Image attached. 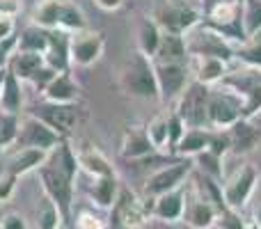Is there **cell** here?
Wrapping results in <instances>:
<instances>
[{
	"instance_id": "6da1fadb",
	"label": "cell",
	"mask_w": 261,
	"mask_h": 229,
	"mask_svg": "<svg viewBox=\"0 0 261 229\" xmlns=\"http://www.w3.org/2000/svg\"><path fill=\"white\" fill-rule=\"evenodd\" d=\"M78 156L76 149L64 138L53 151H48L46 163L39 167V179L44 195L60 209L64 222H71V209H73V190H76V176H78Z\"/></svg>"
},
{
	"instance_id": "f35d334b",
	"label": "cell",
	"mask_w": 261,
	"mask_h": 229,
	"mask_svg": "<svg viewBox=\"0 0 261 229\" xmlns=\"http://www.w3.org/2000/svg\"><path fill=\"white\" fill-rule=\"evenodd\" d=\"M186 121L181 119L179 115L172 110L170 115H167V131H170V151H174V147L179 144V140L184 138V133H186Z\"/></svg>"
},
{
	"instance_id": "52a82bcc",
	"label": "cell",
	"mask_w": 261,
	"mask_h": 229,
	"mask_svg": "<svg viewBox=\"0 0 261 229\" xmlns=\"http://www.w3.org/2000/svg\"><path fill=\"white\" fill-rule=\"evenodd\" d=\"M243 117V99L231 87L222 85L211 90L206 106L208 129H229Z\"/></svg>"
},
{
	"instance_id": "9c48e42d",
	"label": "cell",
	"mask_w": 261,
	"mask_h": 229,
	"mask_svg": "<svg viewBox=\"0 0 261 229\" xmlns=\"http://www.w3.org/2000/svg\"><path fill=\"white\" fill-rule=\"evenodd\" d=\"M151 207H153V199H147V197L140 199L130 188H119V195L110 211H113L115 225L135 229V227H142L144 218L151 216Z\"/></svg>"
},
{
	"instance_id": "8d00e7d4",
	"label": "cell",
	"mask_w": 261,
	"mask_h": 229,
	"mask_svg": "<svg viewBox=\"0 0 261 229\" xmlns=\"http://www.w3.org/2000/svg\"><path fill=\"white\" fill-rule=\"evenodd\" d=\"M208 151L225 158L231 151V135L229 129H211V140H208Z\"/></svg>"
},
{
	"instance_id": "f1b7e54d",
	"label": "cell",
	"mask_w": 261,
	"mask_h": 229,
	"mask_svg": "<svg viewBox=\"0 0 261 229\" xmlns=\"http://www.w3.org/2000/svg\"><path fill=\"white\" fill-rule=\"evenodd\" d=\"M161 35H163V30L158 28V23L153 21L151 16H142V21H140V28H138L140 53L153 58V55H156V50H158V44H161Z\"/></svg>"
},
{
	"instance_id": "3957f363",
	"label": "cell",
	"mask_w": 261,
	"mask_h": 229,
	"mask_svg": "<svg viewBox=\"0 0 261 229\" xmlns=\"http://www.w3.org/2000/svg\"><path fill=\"white\" fill-rule=\"evenodd\" d=\"M119 87L126 94L138 96V99H161L153 60L149 55L140 53V50L130 55L126 67L119 73Z\"/></svg>"
},
{
	"instance_id": "ab89813d",
	"label": "cell",
	"mask_w": 261,
	"mask_h": 229,
	"mask_svg": "<svg viewBox=\"0 0 261 229\" xmlns=\"http://www.w3.org/2000/svg\"><path fill=\"white\" fill-rule=\"evenodd\" d=\"M216 225L220 229H248L243 222V218H241V213L234 211V209H229V207H225L220 213H218Z\"/></svg>"
},
{
	"instance_id": "83f0119b",
	"label": "cell",
	"mask_w": 261,
	"mask_h": 229,
	"mask_svg": "<svg viewBox=\"0 0 261 229\" xmlns=\"http://www.w3.org/2000/svg\"><path fill=\"white\" fill-rule=\"evenodd\" d=\"M208 140H211V129H186L184 138H181L179 144L174 147V154L193 158V156H197V154L206 151Z\"/></svg>"
},
{
	"instance_id": "f907efd6",
	"label": "cell",
	"mask_w": 261,
	"mask_h": 229,
	"mask_svg": "<svg viewBox=\"0 0 261 229\" xmlns=\"http://www.w3.org/2000/svg\"><path fill=\"white\" fill-rule=\"evenodd\" d=\"M5 73H7V67L0 69V94H3V83H5Z\"/></svg>"
},
{
	"instance_id": "f546056e",
	"label": "cell",
	"mask_w": 261,
	"mask_h": 229,
	"mask_svg": "<svg viewBox=\"0 0 261 229\" xmlns=\"http://www.w3.org/2000/svg\"><path fill=\"white\" fill-rule=\"evenodd\" d=\"M48 48V30L39 26H28L25 30L18 35L16 50H30V53H46Z\"/></svg>"
},
{
	"instance_id": "d6a6232c",
	"label": "cell",
	"mask_w": 261,
	"mask_h": 229,
	"mask_svg": "<svg viewBox=\"0 0 261 229\" xmlns=\"http://www.w3.org/2000/svg\"><path fill=\"white\" fill-rule=\"evenodd\" d=\"M147 135L156 151H165L170 147V131H167V115H156L147 124Z\"/></svg>"
},
{
	"instance_id": "f6af8a7d",
	"label": "cell",
	"mask_w": 261,
	"mask_h": 229,
	"mask_svg": "<svg viewBox=\"0 0 261 229\" xmlns=\"http://www.w3.org/2000/svg\"><path fill=\"white\" fill-rule=\"evenodd\" d=\"M0 225H3V229H28V222L21 213H5L0 218Z\"/></svg>"
},
{
	"instance_id": "8992f818",
	"label": "cell",
	"mask_w": 261,
	"mask_h": 229,
	"mask_svg": "<svg viewBox=\"0 0 261 229\" xmlns=\"http://www.w3.org/2000/svg\"><path fill=\"white\" fill-rule=\"evenodd\" d=\"M208 94H211L208 85H204L199 81H190L184 87V92L176 96L179 101H176L174 113L186 121L188 129H208V119H206Z\"/></svg>"
},
{
	"instance_id": "816d5d0a",
	"label": "cell",
	"mask_w": 261,
	"mask_h": 229,
	"mask_svg": "<svg viewBox=\"0 0 261 229\" xmlns=\"http://www.w3.org/2000/svg\"><path fill=\"white\" fill-rule=\"evenodd\" d=\"M135 229H142V227H135Z\"/></svg>"
},
{
	"instance_id": "681fc988",
	"label": "cell",
	"mask_w": 261,
	"mask_h": 229,
	"mask_svg": "<svg viewBox=\"0 0 261 229\" xmlns=\"http://www.w3.org/2000/svg\"><path fill=\"white\" fill-rule=\"evenodd\" d=\"M254 222H257V229H261V204L257 207V211H254Z\"/></svg>"
},
{
	"instance_id": "603a6c76",
	"label": "cell",
	"mask_w": 261,
	"mask_h": 229,
	"mask_svg": "<svg viewBox=\"0 0 261 229\" xmlns=\"http://www.w3.org/2000/svg\"><path fill=\"white\" fill-rule=\"evenodd\" d=\"M184 218L193 229H208L218 220V207L208 197H197L193 202H186Z\"/></svg>"
},
{
	"instance_id": "60d3db41",
	"label": "cell",
	"mask_w": 261,
	"mask_h": 229,
	"mask_svg": "<svg viewBox=\"0 0 261 229\" xmlns=\"http://www.w3.org/2000/svg\"><path fill=\"white\" fill-rule=\"evenodd\" d=\"M58 73H60V71H55L53 67H48V64H44V67H41L39 71H37L35 76L30 78V83H32V87H35V90L39 92V94H44V90L50 85V81H53V78L58 76Z\"/></svg>"
},
{
	"instance_id": "7c38bea8",
	"label": "cell",
	"mask_w": 261,
	"mask_h": 229,
	"mask_svg": "<svg viewBox=\"0 0 261 229\" xmlns=\"http://www.w3.org/2000/svg\"><path fill=\"white\" fill-rule=\"evenodd\" d=\"M257 184H259V170L252 165V163H245V165L239 167V172L227 181L225 188H222L225 204L229 209H234V211L243 209L245 204L250 202V197H252Z\"/></svg>"
},
{
	"instance_id": "c3c4849f",
	"label": "cell",
	"mask_w": 261,
	"mask_h": 229,
	"mask_svg": "<svg viewBox=\"0 0 261 229\" xmlns=\"http://www.w3.org/2000/svg\"><path fill=\"white\" fill-rule=\"evenodd\" d=\"M94 3L99 5L103 12H117V9L124 5V0H94Z\"/></svg>"
},
{
	"instance_id": "cb8c5ba5",
	"label": "cell",
	"mask_w": 261,
	"mask_h": 229,
	"mask_svg": "<svg viewBox=\"0 0 261 229\" xmlns=\"http://www.w3.org/2000/svg\"><path fill=\"white\" fill-rule=\"evenodd\" d=\"M76 156H78V165H81V170H85L92 179H96V176L115 174L113 163L108 161V156H106L101 149H96V147L76 149Z\"/></svg>"
},
{
	"instance_id": "484cf974",
	"label": "cell",
	"mask_w": 261,
	"mask_h": 229,
	"mask_svg": "<svg viewBox=\"0 0 261 229\" xmlns=\"http://www.w3.org/2000/svg\"><path fill=\"white\" fill-rule=\"evenodd\" d=\"M90 197L92 202L99 209H113L115 199L119 195V179L117 174H108V176H96L90 186Z\"/></svg>"
},
{
	"instance_id": "d6986e66",
	"label": "cell",
	"mask_w": 261,
	"mask_h": 229,
	"mask_svg": "<svg viewBox=\"0 0 261 229\" xmlns=\"http://www.w3.org/2000/svg\"><path fill=\"white\" fill-rule=\"evenodd\" d=\"M186 211V190L184 186L176 190H170V193L161 195V197L153 199V207H151V216L158 218L163 222H176L184 218Z\"/></svg>"
},
{
	"instance_id": "30bf717a",
	"label": "cell",
	"mask_w": 261,
	"mask_h": 229,
	"mask_svg": "<svg viewBox=\"0 0 261 229\" xmlns=\"http://www.w3.org/2000/svg\"><path fill=\"white\" fill-rule=\"evenodd\" d=\"M64 138H60L50 126H46L41 119L32 115H21V126H18V138L14 147H28V149H44L53 151Z\"/></svg>"
},
{
	"instance_id": "7402d4cb",
	"label": "cell",
	"mask_w": 261,
	"mask_h": 229,
	"mask_svg": "<svg viewBox=\"0 0 261 229\" xmlns=\"http://www.w3.org/2000/svg\"><path fill=\"white\" fill-rule=\"evenodd\" d=\"M188 48H186L184 35H174V32H163L158 50L153 55V62H174V64H188Z\"/></svg>"
},
{
	"instance_id": "8fae6325",
	"label": "cell",
	"mask_w": 261,
	"mask_h": 229,
	"mask_svg": "<svg viewBox=\"0 0 261 229\" xmlns=\"http://www.w3.org/2000/svg\"><path fill=\"white\" fill-rule=\"evenodd\" d=\"M190 170H193V163L186 158V161L172 163V165L153 172L147 179V184H144V197L156 199V197H161V195L170 193V190L181 188V186L186 184V179L190 176Z\"/></svg>"
},
{
	"instance_id": "e575fe53",
	"label": "cell",
	"mask_w": 261,
	"mask_h": 229,
	"mask_svg": "<svg viewBox=\"0 0 261 229\" xmlns=\"http://www.w3.org/2000/svg\"><path fill=\"white\" fill-rule=\"evenodd\" d=\"M62 222H64V218L60 213V209L46 197L39 213H37V229H60Z\"/></svg>"
},
{
	"instance_id": "44dd1931",
	"label": "cell",
	"mask_w": 261,
	"mask_h": 229,
	"mask_svg": "<svg viewBox=\"0 0 261 229\" xmlns=\"http://www.w3.org/2000/svg\"><path fill=\"white\" fill-rule=\"evenodd\" d=\"M41 96H44V101H50V104H76L78 96H81V87H78V83L73 81L69 71H60Z\"/></svg>"
},
{
	"instance_id": "4316f807",
	"label": "cell",
	"mask_w": 261,
	"mask_h": 229,
	"mask_svg": "<svg viewBox=\"0 0 261 229\" xmlns=\"http://www.w3.org/2000/svg\"><path fill=\"white\" fill-rule=\"evenodd\" d=\"M0 110L3 113H12V115L23 113V83L9 69L5 73L3 94H0Z\"/></svg>"
},
{
	"instance_id": "d590c367",
	"label": "cell",
	"mask_w": 261,
	"mask_h": 229,
	"mask_svg": "<svg viewBox=\"0 0 261 229\" xmlns=\"http://www.w3.org/2000/svg\"><path fill=\"white\" fill-rule=\"evenodd\" d=\"M195 158H197V163H199V167H202L204 176H211V179H216V181H220L222 176H225V170H222V158L220 156H216V154H211L206 149V151L197 154Z\"/></svg>"
},
{
	"instance_id": "ffe728a7",
	"label": "cell",
	"mask_w": 261,
	"mask_h": 229,
	"mask_svg": "<svg viewBox=\"0 0 261 229\" xmlns=\"http://www.w3.org/2000/svg\"><path fill=\"white\" fill-rule=\"evenodd\" d=\"M231 135V154H250L261 144V129L252 124V119H243L241 117L234 126H229Z\"/></svg>"
},
{
	"instance_id": "ba28073f",
	"label": "cell",
	"mask_w": 261,
	"mask_h": 229,
	"mask_svg": "<svg viewBox=\"0 0 261 229\" xmlns=\"http://www.w3.org/2000/svg\"><path fill=\"white\" fill-rule=\"evenodd\" d=\"M28 115L41 119L60 138H69L71 131L81 121V108H78V104H50V101H41V104L32 106L28 110Z\"/></svg>"
},
{
	"instance_id": "b9f144b4",
	"label": "cell",
	"mask_w": 261,
	"mask_h": 229,
	"mask_svg": "<svg viewBox=\"0 0 261 229\" xmlns=\"http://www.w3.org/2000/svg\"><path fill=\"white\" fill-rule=\"evenodd\" d=\"M16 176L7 174V172H0V202H9L16 190Z\"/></svg>"
},
{
	"instance_id": "ee69618b",
	"label": "cell",
	"mask_w": 261,
	"mask_h": 229,
	"mask_svg": "<svg viewBox=\"0 0 261 229\" xmlns=\"http://www.w3.org/2000/svg\"><path fill=\"white\" fill-rule=\"evenodd\" d=\"M76 229H106V225L101 218L94 216V213L83 211L81 216L76 218Z\"/></svg>"
},
{
	"instance_id": "5bb4252c",
	"label": "cell",
	"mask_w": 261,
	"mask_h": 229,
	"mask_svg": "<svg viewBox=\"0 0 261 229\" xmlns=\"http://www.w3.org/2000/svg\"><path fill=\"white\" fill-rule=\"evenodd\" d=\"M156 69V81L161 90V99L170 101L184 92V87L190 83L188 64H174V62H153Z\"/></svg>"
},
{
	"instance_id": "bcb514c9",
	"label": "cell",
	"mask_w": 261,
	"mask_h": 229,
	"mask_svg": "<svg viewBox=\"0 0 261 229\" xmlns=\"http://www.w3.org/2000/svg\"><path fill=\"white\" fill-rule=\"evenodd\" d=\"M23 3L21 0H0V16H14L21 12Z\"/></svg>"
},
{
	"instance_id": "74e56055",
	"label": "cell",
	"mask_w": 261,
	"mask_h": 229,
	"mask_svg": "<svg viewBox=\"0 0 261 229\" xmlns=\"http://www.w3.org/2000/svg\"><path fill=\"white\" fill-rule=\"evenodd\" d=\"M261 113V83L243 94V119H252Z\"/></svg>"
},
{
	"instance_id": "e0dca14e",
	"label": "cell",
	"mask_w": 261,
	"mask_h": 229,
	"mask_svg": "<svg viewBox=\"0 0 261 229\" xmlns=\"http://www.w3.org/2000/svg\"><path fill=\"white\" fill-rule=\"evenodd\" d=\"M188 71L193 76V81H199L204 85H218L220 81H225L227 62L218 58H204V55H190L188 58Z\"/></svg>"
},
{
	"instance_id": "7bdbcfd3",
	"label": "cell",
	"mask_w": 261,
	"mask_h": 229,
	"mask_svg": "<svg viewBox=\"0 0 261 229\" xmlns=\"http://www.w3.org/2000/svg\"><path fill=\"white\" fill-rule=\"evenodd\" d=\"M16 44H18V37H9V39H3L0 41V69H5L12 60V55L16 53Z\"/></svg>"
},
{
	"instance_id": "1f68e13d",
	"label": "cell",
	"mask_w": 261,
	"mask_h": 229,
	"mask_svg": "<svg viewBox=\"0 0 261 229\" xmlns=\"http://www.w3.org/2000/svg\"><path fill=\"white\" fill-rule=\"evenodd\" d=\"M234 58L241 60L245 67L259 69V71H261V35L250 37L248 41H243V44L236 46V55H234Z\"/></svg>"
},
{
	"instance_id": "ac0fdd59",
	"label": "cell",
	"mask_w": 261,
	"mask_h": 229,
	"mask_svg": "<svg viewBox=\"0 0 261 229\" xmlns=\"http://www.w3.org/2000/svg\"><path fill=\"white\" fill-rule=\"evenodd\" d=\"M69 46H71V32L60 30V28L58 30H48V48L44 53L46 64L53 67L55 71H69L71 69Z\"/></svg>"
},
{
	"instance_id": "9a60e30c",
	"label": "cell",
	"mask_w": 261,
	"mask_h": 229,
	"mask_svg": "<svg viewBox=\"0 0 261 229\" xmlns=\"http://www.w3.org/2000/svg\"><path fill=\"white\" fill-rule=\"evenodd\" d=\"M153 151L156 149H153L151 140L147 135V126H140V124L126 126L122 138V149H119L122 158H126V161H144Z\"/></svg>"
},
{
	"instance_id": "277c9868",
	"label": "cell",
	"mask_w": 261,
	"mask_h": 229,
	"mask_svg": "<svg viewBox=\"0 0 261 229\" xmlns=\"http://www.w3.org/2000/svg\"><path fill=\"white\" fill-rule=\"evenodd\" d=\"M186 39V48L188 55H204V58H218L222 62H231L236 55V46L229 39L216 32L208 26H195L193 30H188L184 35Z\"/></svg>"
},
{
	"instance_id": "4dcf8cb0",
	"label": "cell",
	"mask_w": 261,
	"mask_h": 229,
	"mask_svg": "<svg viewBox=\"0 0 261 229\" xmlns=\"http://www.w3.org/2000/svg\"><path fill=\"white\" fill-rule=\"evenodd\" d=\"M18 126H21V115L3 113L0 110V154L12 149L18 138Z\"/></svg>"
},
{
	"instance_id": "7a4b0ae2",
	"label": "cell",
	"mask_w": 261,
	"mask_h": 229,
	"mask_svg": "<svg viewBox=\"0 0 261 229\" xmlns=\"http://www.w3.org/2000/svg\"><path fill=\"white\" fill-rule=\"evenodd\" d=\"M32 23L46 30L81 32L87 28L85 14L73 0H37L32 9Z\"/></svg>"
},
{
	"instance_id": "7dc6e473",
	"label": "cell",
	"mask_w": 261,
	"mask_h": 229,
	"mask_svg": "<svg viewBox=\"0 0 261 229\" xmlns=\"http://www.w3.org/2000/svg\"><path fill=\"white\" fill-rule=\"evenodd\" d=\"M14 32H16V21H14V16H0V41L14 37Z\"/></svg>"
},
{
	"instance_id": "836d02e7",
	"label": "cell",
	"mask_w": 261,
	"mask_h": 229,
	"mask_svg": "<svg viewBox=\"0 0 261 229\" xmlns=\"http://www.w3.org/2000/svg\"><path fill=\"white\" fill-rule=\"evenodd\" d=\"M243 26L248 39L261 35V0H243Z\"/></svg>"
},
{
	"instance_id": "2e32d148",
	"label": "cell",
	"mask_w": 261,
	"mask_h": 229,
	"mask_svg": "<svg viewBox=\"0 0 261 229\" xmlns=\"http://www.w3.org/2000/svg\"><path fill=\"white\" fill-rule=\"evenodd\" d=\"M46 158H48V151H44V149L16 147L7 156V161H5L3 172H7V174H14L18 179V176L28 174V172H32V170H39V167L46 163Z\"/></svg>"
},
{
	"instance_id": "f5cc1de1",
	"label": "cell",
	"mask_w": 261,
	"mask_h": 229,
	"mask_svg": "<svg viewBox=\"0 0 261 229\" xmlns=\"http://www.w3.org/2000/svg\"><path fill=\"white\" fill-rule=\"evenodd\" d=\"M0 229H3V225H0Z\"/></svg>"
},
{
	"instance_id": "5b68a950",
	"label": "cell",
	"mask_w": 261,
	"mask_h": 229,
	"mask_svg": "<svg viewBox=\"0 0 261 229\" xmlns=\"http://www.w3.org/2000/svg\"><path fill=\"white\" fill-rule=\"evenodd\" d=\"M151 18L158 23L163 32L186 35L188 30L202 23V12L188 5L186 0H163L156 5Z\"/></svg>"
},
{
	"instance_id": "d4e9b609",
	"label": "cell",
	"mask_w": 261,
	"mask_h": 229,
	"mask_svg": "<svg viewBox=\"0 0 261 229\" xmlns=\"http://www.w3.org/2000/svg\"><path fill=\"white\" fill-rule=\"evenodd\" d=\"M46 64V58L44 53H30V50H16V53L12 55V60H9L7 69L14 73V76L18 78V81H28L30 83V78L35 76L37 71H39L41 67Z\"/></svg>"
},
{
	"instance_id": "4fadbf2b",
	"label": "cell",
	"mask_w": 261,
	"mask_h": 229,
	"mask_svg": "<svg viewBox=\"0 0 261 229\" xmlns=\"http://www.w3.org/2000/svg\"><path fill=\"white\" fill-rule=\"evenodd\" d=\"M106 50V37L99 30H81L71 35V46H69V55H71V64L76 67H92L99 62V58Z\"/></svg>"
}]
</instances>
